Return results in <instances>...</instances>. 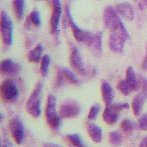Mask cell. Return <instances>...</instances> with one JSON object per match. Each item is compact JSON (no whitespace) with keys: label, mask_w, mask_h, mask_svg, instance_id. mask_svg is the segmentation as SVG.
I'll list each match as a JSON object with an SVG mask.
<instances>
[{"label":"cell","mask_w":147,"mask_h":147,"mask_svg":"<svg viewBox=\"0 0 147 147\" xmlns=\"http://www.w3.org/2000/svg\"><path fill=\"white\" fill-rule=\"evenodd\" d=\"M65 12L75 38L79 42L85 43L90 47L92 42L94 34H92L90 32L83 30L76 24L72 18L70 8L68 5L65 6Z\"/></svg>","instance_id":"1"},{"label":"cell","mask_w":147,"mask_h":147,"mask_svg":"<svg viewBox=\"0 0 147 147\" xmlns=\"http://www.w3.org/2000/svg\"><path fill=\"white\" fill-rule=\"evenodd\" d=\"M42 90V83L38 82L32 91L26 104L27 112L33 117L38 118L41 112V94Z\"/></svg>","instance_id":"2"},{"label":"cell","mask_w":147,"mask_h":147,"mask_svg":"<svg viewBox=\"0 0 147 147\" xmlns=\"http://www.w3.org/2000/svg\"><path fill=\"white\" fill-rule=\"evenodd\" d=\"M56 98L53 94L47 98L45 107V117L48 125L52 129H58L61 124V118L57 112Z\"/></svg>","instance_id":"3"},{"label":"cell","mask_w":147,"mask_h":147,"mask_svg":"<svg viewBox=\"0 0 147 147\" xmlns=\"http://www.w3.org/2000/svg\"><path fill=\"white\" fill-rule=\"evenodd\" d=\"M129 37V34L125 27L111 31L109 40L110 48L115 52H122L126 41Z\"/></svg>","instance_id":"4"},{"label":"cell","mask_w":147,"mask_h":147,"mask_svg":"<svg viewBox=\"0 0 147 147\" xmlns=\"http://www.w3.org/2000/svg\"><path fill=\"white\" fill-rule=\"evenodd\" d=\"M129 107L127 103H115L107 106L103 113V119L109 125H114L118 120L120 112Z\"/></svg>","instance_id":"5"},{"label":"cell","mask_w":147,"mask_h":147,"mask_svg":"<svg viewBox=\"0 0 147 147\" xmlns=\"http://www.w3.org/2000/svg\"><path fill=\"white\" fill-rule=\"evenodd\" d=\"M104 24L107 28L111 31L125 28L115 9L107 6L103 12Z\"/></svg>","instance_id":"6"},{"label":"cell","mask_w":147,"mask_h":147,"mask_svg":"<svg viewBox=\"0 0 147 147\" xmlns=\"http://www.w3.org/2000/svg\"><path fill=\"white\" fill-rule=\"evenodd\" d=\"M1 32L3 42L7 45L13 43V23L5 11H2L1 14Z\"/></svg>","instance_id":"7"},{"label":"cell","mask_w":147,"mask_h":147,"mask_svg":"<svg viewBox=\"0 0 147 147\" xmlns=\"http://www.w3.org/2000/svg\"><path fill=\"white\" fill-rule=\"evenodd\" d=\"M81 107L75 100L68 99L64 101L60 107L59 114L61 118H72L79 115Z\"/></svg>","instance_id":"8"},{"label":"cell","mask_w":147,"mask_h":147,"mask_svg":"<svg viewBox=\"0 0 147 147\" xmlns=\"http://www.w3.org/2000/svg\"><path fill=\"white\" fill-rule=\"evenodd\" d=\"M1 93L4 100L6 102H13L18 97V90L13 80L6 79L1 85Z\"/></svg>","instance_id":"9"},{"label":"cell","mask_w":147,"mask_h":147,"mask_svg":"<svg viewBox=\"0 0 147 147\" xmlns=\"http://www.w3.org/2000/svg\"><path fill=\"white\" fill-rule=\"evenodd\" d=\"M62 13V7L60 0H52V12L50 18L51 30L56 36L59 33V25Z\"/></svg>","instance_id":"10"},{"label":"cell","mask_w":147,"mask_h":147,"mask_svg":"<svg viewBox=\"0 0 147 147\" xmlns=\"http://www.w3.org/2000/svg\"><path fill=\"white\" fill-rule=\"evenodd\" d=\"M9 126L10 134L16 142L18 145L21 144L24 137V128L21 120L18 117L13 118Z\"/></svg>","instance_id":"11"},{"label":"cell","mask_w":147,"mask_h":147,"mask_svg":"<svg viewBox=\"0 0 147 147\" xmlns=\"http://www.w3.org/2000/svg\"><path fill=\"white\" fill-rule=\"evenodd\" d=\"M69 61L72 67L80 75H85L86 68L79 50L76 47L72 48Z\"/></svg>","instance_id":"12"},{"label":"cell","mask_w":147,"mask_h":147,"mask_svg":"<svg viewBox=\"0 0 147 147\" xmlns=\"http://www.w3.org/2000/svg\"><path fill=\"white\" fill-rule=\"evenodd\" d=\"M1 72L3 75L13 76L17 75L20 70V65L13 61L11 59H6L3 60L0 64Z\"/></svg>","instance_id":"13"},{"label":"cell","mask_w":147,"mask_h":147,"mask_svg":"<svg viewBox=\"0 0 147 147\" xmlns=\"http://www.w3.org/2000/svg\"><path fill=\"white\" fill-rule=\"evenodd\" d=\"M147 99V88H142L141 91L133 99L131 106L134 114L139 115L142 110L144 104Z\"/></svg>","instance_id":"14"},{"label":"cell","mask_w":147,"mask_h":147,"mask_svg":"<svg viewBox=\"0 0 147 147\" xmlns=\"http://www.w3.org/2000/svg\"><path fill=\"white\" fill-rule=\"evenodd\" d=\"M117 13L127 21H132L134 17V10L130 3L122 2L118 4L115 7Z\"/></svg>","instance_id":"15"},{"label":"cell","mask_w":147,"mask_h":147,"mask_svg":"<svg viewBox=\"0 0 147 147\" xmlns=\"http://www.w3.org/2000/svg\"><path fill=\"white\" fill-rule=\"evenodd\" d=\"M101 95L103 101L106 106L111 104L114 92L111 85L105 80H102L101 84Z\"/></svg>","instance_id":"16"},{"label":"cell","mask_w":147,"mask_h":147,"mask_svg":"<svg viewBox=\"0 0 147 147\" xmlns=\"http://www.w3.org/2000/svg\"><path fill=\"white\" fill-rule=\"evenodd\" d=\"M57 74L60 75L64 82H67L70 84L79 86L81 84L80 80L77 76L69 69L64 67H60L57 69Z\"/></svg>","instance_id":"17"},{"label":"cell","mask_w":147,"mask_h":147,"mask_svg":"<svg viewBox=\"0 0 147 147\" xmlns=\"http://www.w3.org/2000/svg\"><path fill=\"white\" fill-rule=\"evenodd\" d=\"M87 130L91 139L96 143H99L103 137L102 129L100 127L93 123H90L87 126Z\"/></svg>","instance_id":"18"},{"label":"cell","mask_w":147,"mask_h":147,"mask_svg":"<svg viewBox=\"0 0 147 147\" xmlns=\"http://www.w3.org/2000/svg\"><path fill=\"white\" fill-rule=\"evenodd\" d=\"M126 80L130 86L132 90L137 91L140 89L141 85L137 77L136 73L131 67H129L127 68L126 72Z\"/></svg>","instance_id":"19"},{"label":"cell","mask_w":147,"mask_h":147,"mask_svg":"<svg viewBox=\"0 0 147 147\" xmlns=\"http://www.w3.org/2000/svg\"><path fill=\"white\" fill-rule=\"evenodd\" d=\"M41 25V20L40 13L37 10H33L26 19L25 27L26 29H29L32 26L40 27Z\"/></svg>","instance_id":"20"},{"label":"cell","mask_w":147,"mask_h":147,"mask_svg":"<svg viewBox=\"0 0 147 147\" xmlns=\"http://www.w3.org/2000/svg\"><path fill=\"white\" fill-rule=\"evenodd\" d=\"M43 47L41 44H38L28 54V59L30 62L38 63L42 59Z\"/></svg>","instance_id":"21"},{"label":"cell","mask_w":147,"mask_h":147,"mask_svg":"<svg viewBox=\"0 0 147 147\" xmlns=\"http://www.w3.org/2000/svg\"><path fill=\"white\" fill-rule=\"evenodd\" d=\"M13 10L17 19L22 20L24 16L25 0H13Z\"/></svg>","instance_id":"22"},{"label":"cell","mask_w":147,"mask_h":147,"mask_svg":"<svg viewBox=\"0 0 147 147\" xmlns=\"http://www.w3.org/2000/svg\"><path fill=\"white\" fill-rule=\"evenodd\" d=\"M90 48L95 55H100L102 49V34L100 32L94 34L92 42Z\"/></svg>","instance_id":"23"},{"label":"cell","mask_w":147,"mask_h":147,"mask_svg":"<svg viewBox=\"0 0 147 147\" xmlns=\"http://www.w3.org/2000/svg\"><path fill=\"white\" fill-rule=\"evenodd\" d=\"M67 138L74 147H88L78 133H72L67 135Z\"/></svg>","instance_id":"24"},{"label":"cell","mask_w":147,"mask_h":147,"mask_svg":"<svg viewBox=\"0 0 147 147\" xmlns=\"http://www.w3.org/2000/svg\"><path fill=\"white\" fill-rule=\"evenodd\" d=\"M109 140L111 145L119 146L122 142V136L118 131H113L110 132L109 134Z\"/></svg>","instance_id":"25"},{"label":"cell","mask_w":147,"mask_h":147,"mask_svg":"<svg viewBox=\"0 0 147 147\" xmlns=\"http://www.w3.org/2000/svg\"><path fill=\"white\" fill-rule=\"evenodd\" d=\"M51 59L48 55H45L41 60L40 72L42 76H46L48 73Z\"/></svg>","instance_id":"26"},{"label":"cell","mask_w":147,"mask_h":147,"mask_svg":"<svg viewBox=\"0 0 147 147\" xmlns=\"http://www.w3.org/2000/svg\"><path fill=\"white\" fill-rule=\"evenodd\" d=\"M117 88L121 93L125 96L128 95L132 91L130 86L126 79L119 81L117 84Z\"/></svg>","instance_id":"27"},{"label":"cell","mask_w":147,"mask_h":147,"mask_svg":"<svg viewBox=\"0 0 147 147\" xmlns=\"http://www.w3.org/2000/svg\"><path fill=\"white\" fill-rule=\"evenodd\" d=\"M134 127L135 124L134 122L130 119H125L121 123V128L122 131L126 133L132 132Z\"/></svg>","instance_id":"28"},{"label":"cell","mask_w":147,"mask_h":147,"mask_svg":"<svg viewBox=\"0 0 147 147\" xmlns=\"http://www.w3.org/2000/svg\"><path fill=\"white\" fill-rule=\"evenodd\" d=\"M100 107L99 104L93 105L90 109V111L88 114V119L91 121L95 119L100 111Z\"/></svg>","instance_id":"29"},{"label":"cell","mask_w":147,"mask_h":147,"mask_svg":"<svg viewBox=\"0 0 147 147\" xmlns=\"http://www.w3.org/2000/svg\"><path fill=\"white\" fill-rule=\"evenodd\" d=\"M139 127L141 130H147V113L142 115L139 119Z\"/></svg>","instance_id":"30"},{"label":"cell","mask_w":147,"mask_h":147,"mask_svg":"<svg viewBox=\"0 0 147 147\" xmlns=\"http://www.w3.org/2000/svg\"><path fill=\"white\" fill-rule=\"evenodd\" d=\"M138 78L141 86H142V88H147V78L141 75H138Z\"/></svg>","instance_id":"31"},{"label":"cell","mask_w":147,"mask_h":147,"mask_svg":"<svg viewBox=\"0 0 147 147\" xmlns=\"http://www.w3.org/2000/svg\"><path fill=\"white\" fill-rule=\"evenodd\" d=\"M43 147H63L61 145L53 143V142H47L44 144Z\"/></svg>","instance_id":"32"},{"label":"cell","mask_w":147,"mask_h":147,"mask_svg":"<svg viewBox=\"0 0 147 147\" xmlns=\"http://www.w3.org/2000/svg\"><path fill=\"white\" fill-rule=\"evenodd\" d=\"M141 67L144 70H147V45H146V55L142 63Z\"/></svg>","instance_id":"33"},{"label":"cell","mask_w":147,"mask_h":147,"mask_svg":"<svg viewBox=\"0 0 147 147\" xmlns=\"http://www.w3.org/2000/svg\"><path fill=\"white\" fill-rule=\"evenodd\" d=\"M2 147H13V146L7 139H5L4 140V141L3 142Z\"/></svg>","instance_id":"34"},{"label":"cell","mask_w":147,"mask_h":147,"mask_svg":"<svg viewBox=\"0 0 147 147\" xmlns=\"http://www.w3.org/2000/svg\"><path fill=\"white\" fill-rule=\"evenodd\" d=\"M139 147H147V136L142 139Z\"/></svg>","instance_id":"35"},{"label":"cell","mask_w":147,"mask_h":147,"mask_svg":"<svg viewBox=\"0 0 147 147\" xmlns=\"http://www.w3.org/2000/svg\"><path fill=\"white\" fill-rule=\"evenodd\" d=\"M139 7H140V8L141 9V10H142V9H143V7H142V5L141 4V3H139Z\"/></svg>","instance_id":"36"},{"label":"cell","mask_w":147,"mask_h":147,"mask_svg":"<svg viewBox=\"0 0 147 147\" xmlns=\"http://www.w3.org/2000/svg\"><path fill=\"white\" fill-rule=\"evenodd\" d=\"M1 121L3 119V114H1Z\"/></svg>","instance_id":"37"},{"label":"cell","mask_w":147,"mask_h":147,"mask_svg":"<svg viewBox=\"0 0 147 147\" xmlns=\"http://www.w3.org/2000/svg\"><path fill=\"white\" fill-rule=\"evenodd\" d=\"M144 3H145V5L147 6V0H144Z\"/></svg>","instance_id":"38"},{"label":"cell","mask_w":147,"mask_h":147,"mask_svg":"<svg viewBox=\"0 0 147 147\" xmlns=\"http://www.w3.org/2000/svg\"><path fill=\"white\" fill-rule=\"evenodd\" d=\"M38 1H42V0H38Z\"/></svg>","instance_id":"39"},{"label":"cell","mask_w":147,"mask_h":147,"mask_svg":"<svg viewBox=\"0 0 147 147\" xmlns=\"http://www.w3.org/2000/svg\"><path fill=\"white\" fill-rule=\"evenodd\" d=\"M134 1H137V0H134Z\"/></svg>","instance_id":"40"}]
</instances>
